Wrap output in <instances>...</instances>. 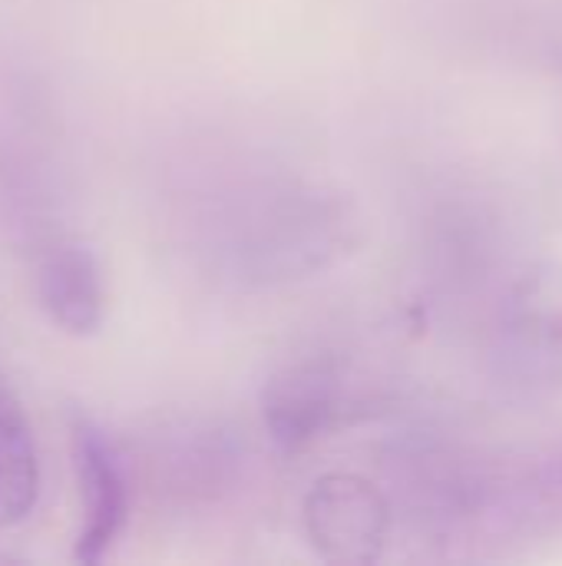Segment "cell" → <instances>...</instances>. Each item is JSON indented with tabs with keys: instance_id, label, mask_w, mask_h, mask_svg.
I'll use <instances>...</instances> for the list:
<instances>
[{
	"instance_id": "1",
	"label": "cell",
	"mask_w": 562,
	"mask_h": 566,
	"mask_svg": "<svg viewBox=\"0 0 562 566\" xmlns=\"http://www.w3.org/2000/svg\"><path fill=\"white\" fill-rule=\"evenodd\" d=\"M351 242L348 209L311 186L235 189L205 222V252L242 285H272L331 265Z\"/></svg>"
},
{
	"instance_id": "2",
	"label": "cell",
	"mask_w": 562,
	"mask_h": 566,
	"mask_svg": "<svg viewBox=\"0 0 562 566\" xmlns=\"http://www.w3.org/2000/svg\"><path fill=\"white\" fill-rule=\"evenodd\" d=\"M490 368L513 401L562 395V262L527 265L500 295Z\"/></svg>"
},
{
	"instance_id": "3",
	"label": "cell",
	"mask_w": 562,
	"mask_h": 566,
	"mask_svg": "<svg viewBox=\"0 0 562 566\" xmlns=\"http://www.w3.org/2000/svg\"><path fill=\"white\" fill-rule=\"evenodd\" d=\"M245 451L222 421L172 418L142 448V471L152 494L169 507H202L232 491Z\"/></svg>"
},
{
	"instance_id": "4",
	"label": "cell",
	"mask_w": 562,
	"mask_h": 566,
	"mask_svg": "<svg viewBox=\"0 0 562 566\" xmlns=\"http://www.w3.org/2000/svg\"><path fill=\"white\" fill-rule=\"evenodd\" d=\"M70 454L83 511V524L76 534V560L99 564L129 521V461L123 458L116 441L89 418L73 421Z\"/></svg>"
},
{
	"instance_id": "5",
	"label": "cell",
	"mask_w": 562,
	"mask_h": 566,
	"mask_svg": "<svg viewBox=\"0 0 562 566\" xmlns=\"http://www.w3.org/2000/svg\"><path fill=\"white\" fill-rule=\"evenodd\" d=\"M305 524L321 557L338 564H371L391 537V504L364 478L331 474L311 488Z\"/></svg>"
},
{
	"instance_id": "6",
	"label": "cell",
	"mask_w": 562,
	"mask_h": 566,
	"mask_svg": "<svg viewBox=\"0 0 562 566\" xmlns=\"http://www.w3.org/2000/svg\"><path fill=\"white\" fill-rule=\"evenodd\" d=\"M265 428L278 448L298 451L321 438L341 411V378L321 358L291 361L262 395Z\"/></svg>"
},
{
	"instance_id": "7",
	"label": "cell",
	"mask_w": 562,
	"mask_h": 566,
	"mask_svg": "<svg viewBox=\"0 0 562 566\" xmlns=\"http://www.w3.org/2000/svg\"><path fill=\"white\" fill-rule=\"evenodd\" d=\"M36 298L46 318L70 332L89 335L103 325L106 289L96 255L76 239H53L36 255Z\"/></svg>"
},
{
	"instance_id": "8",
	"label": "cell",
	"mask_w": 562,
	"mask_h": 566,
	"mask_svg": "<svg viewBox=\"0 0 562 566\" xmlns=\"http://www.w3.org/2000/svg\"><path fill=\"white\" fill-rule=\"evenodd\" d=\"M500 524L503 544L562 537V441L530 458L503 461Z\"/></svg>"
},
{
	"instance_id": "9",
	"label": "cell",
	"mask_w": 562,
	"mask_h": 566,
	"mask_svg": "<svg viewBox=\"0 0 562 566\" xmlns=\"http://www.w3.org/2000/svg\"><path fill=\"white\" fill-rule=\"evenodd\" d=\"M40 501V458L13 395H0V531L20 527Z\"/></svg>"
},
{
	"instance_id": "10",
	"label": "cell",
	"mask_w": 562,
	"mask_h": 566,
	"mask_svg": "<svg viewBox=\"0 0 562 566\" xmlns=\"http://www.w3.org/2000/svg\"><path fill=\"white\" fill-rule=\"evenodd\" d=\"M0 395H7V381H3V371H0Z\"/></svg>"
}]
</instances>
